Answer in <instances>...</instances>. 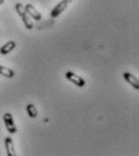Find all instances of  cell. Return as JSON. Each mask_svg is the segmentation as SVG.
Instances as JSON below:
<instances>
[{"label":"cell","instance_id":"1","mask_svg":"<svg viewBox=\"0 0 139 156\" xmlns=\"http://www.w3.org/2000/svg\"><path fill=\"white\" fill-rule=\"evenodd\" d=\"M15 9H16L17 13L20 15V17L22 18L24 27H26L27 29H32L34 26H33V22H32L30 16L27 13V11H26V9H24V5H22L21 2H17V4L15 5Z\"/></svg>","mask_w":139,"mask_h":156},{"label":"cell","instance_id":"2","mask_svg":"<svg viewBox=\"0 0 139 156\" xmlns=\"http://www.w3.org/2000/svg\"><path fill=\"white\" fill-rule=\"evenodd\" d=\"M2 120H4V123H5V127L7 129L9 133L13 134L16 133L17 128H16V125H15V121H13V117L10 113H5L4 116H2Z\"/></svg>","mask_w":139,"mask_h":156},{"label":"cell","instance_id":"3","mask_svg":"<svg viewBox=\"0 0 139 156\" xmlns=\"http://www.w3.org/2000/svg\"><path fill=\"white\" fill-rule=\"evenodd\" d=\"M68 2L67 1H64V0H62L61 2H58L53 9H52V11H51V18H56V17H58L67 7H68Z\"/></svg>","mask_w":139,"mask_h":156},{"label":"cell","instance_id":"4","mask_svg":"<svg viewBox=\"0 0 139 156\" xmlns=\"http://www.w3.org/2000/svg\"><path fill=\"white\" fill-rule=\"evenodd\" d=\"M66 78L68 79L70 82H73L74 85L79 86V87H84L85 83H86V81H85L84 79L81 78V76H79V75H76V74L73 73V72H68V73L66 74Z\"/></svg>","mask_w":139,"mask_h":156},{"label":"cell","instance_id":"5","mask_svg":"<svg viewBox=\"0 0 139 156\" xmlns=\"http://www.w3.org/2000/svg\"><path fill=\"white\" fill-rule=\"evenodd\" d=\"M24 9H26L27 13L30 16V18H33L35 21H40V20L42 18V17H41V13L35 9L32 4H27V5L24 6Z\"/></svg>","mask_w":139,"mask_h":156},{"label":"cell","instance_id":"6","mask_svg":"<svg viewBox=\"0 0 139 156\" xmlns=\"http://www.w3.org/2000/svg\"><path fill=\"white\" fill-rule=\"evenodd\" d=\"M5 150H6V155L7 156H16V150H15V145H13V140L7 137L5 138Z\"/></svg>","mask_w":139,"mask_h":156},{"label":"cell","instance_id":"7","mask_svg":"<svg viewBox=\"0 0 139 156\" xmlns=\"http://www.w3.org/2000/svg\"><path fill=\"white\" fill-rule=\"evenodd\" d=\"M123 79L133 87V88H136V90H139V81H138V79L136 78L134 75H132L131 73H123Z\"/></svg>","mask_w":139,"mask_h":156},{"label":"cell","instance_id":"8","mask_svg":"<svg viewBox=\"0 0 139 156\" xmlns=\"http://www.w3.org/2000/svg\"><path fill=\"white\" fill-rule=\"evenodd\" d=\"M15 47H16V42H15V41H9V42H6L5 45H2V46L0 47V53H1L2 56H5V55L10 53Z\"/></svg>","mask_w":139,"mask_h":156},{"label":"cell","instance_id":"9","mask_svg":"<svg viewBox=\"0 0 139 156\" xmlns=\"http://www.w3.org/2000/svg\"><path fill=\"white\" fill-rule=\"evenodd\" d=\"M0 75H2V76H5V78L11 79L15 76V72H13L12 69L7 68V67H2V66H0Z\"/></svg>","mask_w":139,"mask_h":156},{"label":"cell","instance_id":"10","mask_svg":"<svg viewBox=\"0 0 139 156\" xmlns=\"http://www.w3.org/2000/svg\"><path fill=\"white\" fill-rule=\"evenodd\" d=\"M27 113H28L29 117H32V119H35L37 116V110H36L34 104H32V103L27 104Z\"/></svg>","mask_w":139,"mask_h":156},{"label":"cell","instance_id":"11","mask_svg":"<svg viewBox=\"0 0 139 156\" xmlns=\"http://www.w3.org/2000/svg\"><path fill=\"white\" fill-rule=\"evenodd\" d=\"M64 1H67V2H68V4H70V2H71V1H73V0H64Z\"/></svg>","mask_w":139,"mask_h":156},{"label":"cell","instance_id":"12","mask_svg":"<svg viewBox=\"0 0 139 156\" xmlns=\"http://www.w3.org/2000/svg\"><path fill=\"white\" fill-rule=\"evenodd\" d=\"M4 1H5V0H0V5H2V4H4Z\"/></svg>","mask_w":139,"mask_h":156}]
</instances>
